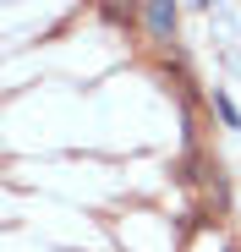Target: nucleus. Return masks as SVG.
Masks as SVG:
<instances>
[{"label":"nucleus","mask_w":241,"mask_h":252,"mask_svg":"<svg viewBox=\"0 0 241 252\" xmlns=\"http://www.w3.org/2000/svg\"><path fill=\"white\" fill-rule=\"evenodd\" d=\"M214 110H219V115H225V121H230V126H241V115H236V104H230V99H225V94H214Z\"/></svg>","instance_id":"f03ea898"},{"label":"nucleus","mask_w":241,"mask_h":252,"mask_svg":"<svg viewBox=\"0 0 241 252\" xmlns=\"http://www.w3.org/2000/svg\"><path fill=\"white\" fill-rule=\"evenodd\" d=\"M143 17H148V28H153V33H176V6H159V0H153Z\"/></svg>","instance_id":"f257e3e1"}]
</instances>
